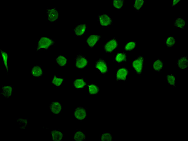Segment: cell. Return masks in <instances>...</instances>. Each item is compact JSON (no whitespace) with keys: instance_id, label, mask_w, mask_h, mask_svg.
<instances>
[{"instance_id":"obj_1","label":"cell","mask_w":188,"mask_h":141,"mask_svg":"<svg viewBox=\"0 0 188 141\" xmlns=\"http://www.w3.org/2000/svg\"><path fill=\"white\" fill-rule=\"evenodd\" d=\"M55 41L53 39L48 37H41L38 40L35 47L36 51L42 50H47L54 45Z\"/></svg>"},{"instance_id":"obj_2","label":"cell","mask_w":188,"mask_h":141,"mask_svg":"<svg viewBox=\"0 0 188 141\" xmlns=\"http://www.w3.org/2000/svg\"><path fill=\"white\" fill-rule=\"evenodd\" d=\"M46 13L47 19L50 22H55L59 18V12L55 7L47 8Z\"/></svg>"},{"instance_id":"obj_3","label":"cell","mask_w":188,"mask_h":141,"mask_svg":"<svg viewBox=\"0 0 188 141\" xmlns=\"http://www.w3.org/2000/svg\"><path fill=\"white\" fill-rule=\"evenodd\" d=\"M144 60L143 57L140 56L136 58L133 61L132 67L137 74H140L142 72Z\"/></svg>"},{"instance_id":"obj_4","label":"cell","mask_w":188,"mask_h":141,"mask_svg":"<svg viewBox=\"0 0 188 141\" xmlns=\"http://www.w3.org/2000/svg\"><path fill=\"white\" fill-rule=\"evenodd\" d=\"M74 115L76 119L80 121L83 120L87 117V110L83 107H78L75 110Z\"/></svg>"},{"instance_id":"obj_5","label":"cell","mask_w":188,"mask_h":141,"mask_svg":"<svg viewBox=\"0 0 188 141\" xmlns=\"http://www.w3.org/2000/svg\"><path fill=\"white\" fill-rule=\"evenodd\" d=\"M75 65L79 69H83L88 65V61L86 57L81 54L77 55L75 59Z\"/></svg>"},{"instance_id":"obj_6","label":"cell","mask_w":188,"mask_h":141,"mask_svg":"<svg viewBox=\"0 0 188 141\" xmlns=\"http://www.w3.org/2000/svg\"><path fill=\"white\" fill-rule=\"evenodd\" d=\"M118 46V42L116 39L113 38L106 42L104 44V50L107 52H111L114 50Z\"/></svg>"},{"instance_id":"obj_7","label":"cell","mask_w":188,"mask_h":141,"mask_svg":"<svg viewBox=\"0 0 188 141\" xmlns=\"http://www.w3.org/2000/svg\"><path fill=\"white\" fill-rule=\"evenodd\" d=\"M30 71L31 75L34 78H40L43 75V69L40 65H33L31 67Z\"/></svg>"},{"instance_id":"obj_8","label":"cell","mask_w":188,"mask_h":141,"mask_svg":"<svg viewBox=\"0 0 188 141\" xmlns=\"http://www.w3.org/2000/svg\"><path fill=\"white\" fill-rule=\"evenodd\" d=\"M49 109L51 112L54 114H59L62 111V105L59 102H52L49 104Z\"/></svg>"},{"instance_id":"obj_9","label":"cell","mask_w":188,"mask_h":141,"mask_svg":"<svg viewBox=\"0 0 188 141\" xmlns=\"http://www.w3.org/2000/svg\"><path fill=\"white\" fill-rule=\"evenodd\" d=\"M95 67L102 74H104L108 72L107 65L105 60L102 59H99L96 61Z\"/></svg>"},{"instance_id":"obj_10","label":"cell","mask_w":188,"mask_h":141,"mask_svg":"<svg viewBox=\"0 0 188 141\" xmlns=\"http://www.w3.org/2000/svg\"><path fill=\"white\" fill-rule=\"evenodd\" d=\"M14 91L12 85H4L1 89L0 94L5 99H8L11 97Z\"/></svg>"},{"instance_id":"obj_11","label":"cell","mask_w":188,"mask_h":141,"mask_svg":"<svg viewBox=\"0 0 188 141\" xmlns=\"http://www.w3.org/2000/svg\"><path fill=\"white\" fill-rule=\"evenodd\" d=\"M0 56L2 59L5 70L8 74L9 71V55L6 51L1 49L0 50Z\"/></svg>"},{"instance_id":"obj_12","label":"cell","mask_w":188,"mask_h":141,"mask_svg":"<svg viewBox=\"0 0 188 141\" xmlns=\"http://www.w3.org/2000/svg\"><path fill=\"white\" fill-rule=\"evenodd\" d=\"M98 19L100 25L103 27L110 26L112 22L111 18L106 14H102L99 15Z\"/></svg>"},{"instance_id":"obj_13","label":"cell","mask_w":188,"mask_h":141,"mask_svg":"<svg viewBox=\"0 0 188 141\" xmlns=\"http://www.w3.org/2000/svg\"><path fill=\"white\" fill-rule=\"evenodd\" d=\"M87 25L85 23L81 24L76 25L73 28V31L75 35L81 36L85 33L87 28Z\"/></svg>"},{"instance_id":"obj_14","label":"cell","mask_w":188,"mask_h":141,"mask_svg":"<svg viewBox=\"0 0 188 141\" xmlns=\"http://www.w3.org/2000/svg\"><path fill=\"white\" fill-rule=\"evenodd\" d=\"M101 37L100 35H92L88 36L86 40V43L90 48L94 47Z\"/></svg>"},{"instance_id":"obj_15","label":"cell","mask_w":188,"mask_h":141,"mask_svg":"<svg viewBox=\"0 0 188 141\" xmlns=\"http://www.w3.org/2000/svg\"><path fill=\"white\" fill-rule=\"evenodd\" d=\"M128 69L125 68H121L118 69L116 74V79L118 80H125L128 75Z\"/></svg>"},{"instance_id":"obj_16","label":"cell","mask_w":188,"mask_h":141,"mask_svg":"<svg viewBox=\"0 0 188 141\" xmlns=\"http://www.w3.org/2000/svg\"><path fill=\"white\" fill-rule=\"evenodd\" d=\"M86 84V81L84 78L76 79L73 81L72 85L73 88L76 89H83Z\"/></svg>"},{"instance_id":"obj_17","label":"cell","mask_w":188,"mask_h":141,"mask_svg":"<svg viewBox=\"0 0 188 141\" xmlns=\"http://www.w3.org/2000/svg\"><path fill=\"white\" fill-rule=\"evenodd\" d=\"M52 140L53 141H60L64 138V135L61 131L57 129L52 130L51 132Z\"/></svg>"},{"instance_id":"obj_18","label":"cell","mask_w":188,"mask_h":141,"mask_svg":"<svg viewBox=\"0 0 188 141\" xmlns=\"http://www.w3.org/2000/svg\"><path fill=\"white\" fill-rule=\"evenodd\" d=\"M68 61L67 57L62 54H59L56 58V63L59 66L64 67L65 66Z\"/></svg>"},{"instance_id":"obj_19","label":"cell","mask_w":188,"mask_h":141,"mask_svg":"<svg viewBox=\"0 0 188 141\" xmlns=\"http://www.w3.org/2000/svg\"><path fill=\"white\" fill-rule=\"evenodd\" d=\"M64 79L56 75L54 76L51 81V84L54 86L56 87H60L64 82Z\"/></svg>"},{"instance_id":"obj_20","label":"cell","mask_w":188,"mask_h":141,"mask_svg":"<svg viewBox=\"0 0 188 141\" xmlns=\"http://www.w3.org/2000/svg\"><path fill=\"white\" fill-rule=\"evenodd\" d=\"M187 58L186 56H183L178 59L177 64L178 67L181 69H185L187 67Z\"/></svg>"},{"instance_id":"obj_21","label":"cell","mask_w":188,"mask_h":141,"mask_svg":"<svg viewBox=\"0 0 188 141\" xmlns=\"http://www.w3.org/2000/svg\"><path fill=\"white\" fill-rule=\"evenodd\" d=\"M86 138V134L84 132L78 130L75 132L72 138L75 141H83L85 140Z\"/></svg>"},{"instance_id":"obj_22","label":"cell","mask_w":188,"mask_h":141,"mask_svg":"<svg viewBox=\"0 0 188 141\" xmlns=\"http://www.w3.org/2000/svg\"><path fill=\"white\" fill-rule=\"evenodd\" d=\"M186 25V22L182 18L179 17L175 19L174 22L175 27L182 29L184 28Z\"/></svg>"},{"instance_id":"obj_23","label":"cell","mask_w":188,"mask_h":141,"mask_svg":"<svg viewBox=\"0 0 188 141\" xmlns=\"http://www.w3.org/2000/svg\"><path fill=\"white\" fill-rule=\"evenodd\" d=\"M89 91L91 95L97 94L99 91V88L97 85L94 84H89L88 85Z\"/></svg>"},{"instance_id":"obj_24","label":"cell","mask_w":188,"mask_h":141,"mask_svg":"<svg viewBox=\"0 0 188 141\" xmlns=\"http://www.w3.org/2000/svg\"><path fill=\"white\" fill-rule=\"evenodd\" d=\"M163 63L160 59H158L154 61L153 63L154 69L156 71H161L163 68Z\"/></svg>"},{"instance_id":"obj_25","label":"cell","mask_w":188,"mask_h":141,"mask_svg":"<svg viewBox=\"0 0 188 141\" xmlns=\"http://www.w3.org/2000/svg\"><path fill=\"white\" fill-rule=\"evenodd\" d=\"M126 54L125 52H122L118 53L115 58V61L118 63L125 61H126Z\"/></svg>"},{"instance_id":"obj_26","label":"cell","mask_w":188,"mask_h":141,"mask_svg":"<svg viewBox=\"0 0 188 141\" xmlns=\"http://www.w3.org/2000/svg\"><path fill=\"white\" fill-rule=\"evenodd\" d=\"M176 40L173 36H169L167 37L165 41V44L166 46L171 47L174 46L175 44Z\"/></svg>"},{"instance_id":"obj_27","label":"cell","mask_w":188,"mask_h":141,"mask_svg":"<svg viewBox=\"0 0 188 141\" xmlns=\"http://www.w3.org/2000/svg\"><path fill=\"white\" fill-rule=\"evenodd\" d=\"M166 79L167 82L169 85L173 87H175L176 77L175 75L171 74H167Z\"/></svg>"},{"instance_id":"obj_28","label":"cell","mask_w":188,"mask_h":141,"mask_svg":"<svg viewBox=\"0 0 188 141\" xmlns=\"http://www.w3.org/2000/svg\"><path fill=\"white\" fill-rule=\"evenodd\" d=\"M145 3L144 0L135 1L133 5V7L136 11H139L141 10L143 6Z\"/></svg>"},{"instance_id":"obj_29","label":"cell","mask_w":188,"mask_h":141,"mask_svg":"<svg viewBox=\"0 0 188 141\" xmlns=\"http://www.w3.org/2000/svg\"><path fill=\"white\" fill-rule=\"evenodd\" d=\"M100 140L102 141H112L113 140V136L110 133L104 132L101 134Z\"/></svg>"},{"instance_id":"obj_30","label":"cell","mask_w":188,"mask_h":141,"mask_svg":"<svg viewBox=\"0 0 188 141\" xmlns=\"http://www.w3.org/2000/svg\"><path fill=\"white\" fill-rule=\"evenodd\" d=\"M17 121L21 129H24L27 126V120L25 118H19L17 119Z\"/></svg>"},{"instance_id":"obj_31","label":"cell","mask_w":188,"mask_h":141,"mask_svg":"<svg viewBox=\"0 0 188 141\" xmlns=\"http://www.w3.org/2000/svg\"><path fill=\"white\" fill-rule=\"evenodd\" d=\"M113 6L115 8L119 9L121 8L124 5V1L114 0L112 1Z\"/></svg>"},{"instance_id":"obj_32","label":"cell","mask_w":188,"mask_h":141,"mask_svg":"<svg viewBox=\"0 0 188 141\" xmlns=\"http://www.w3.org/2000/svg\"><path fill=\"white\" fill-rule=\"evenodd\" d=\"M136 46V43L134 42H130L127 43L124 46L125 50L126 51H130L134 49Z\"/></svg>"},{"instance_id":"obj_33","label":"cell","mask_w":188,"mask_h":141,"mask_svg":"<svg viewBox=\"0 0 188 141\" xmlns=\"http://www.w3.org/2000/svg\"><path fill=\"white\" fill-rule=\"evenodd\" d=\"M180 2V0H172V6H173L178 3Z\"/></svg>"}]
</instances>
